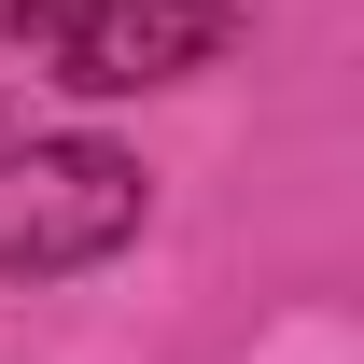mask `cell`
Segmentation results:
<instances>
[{
  "label": "cell",
  "mask_w": 364,
  "mask_h": 364,
  "mask_svg": "<svg viewBox=\"0 0 364 364\" xmlns=\"http://www.w3.org/2000/svg\"><path fill=\"white\" fill-rule=\"evenodd\" d=\"M140 238V154L112 140H28L0 154V280H70Z\"/></svg>",
  "instance_id": "6da1fadb"
},
{
  "label": "cell",
  "mask_w": 364,
  "mask_h": 364,
  "mask_svg": "<svg viewBox=\"0 0 364 364\" xmlns=\"http://www.w3.org/2000/svg\"><path fill=\"white\" fill-rule=\"evenodd\" d=\"M225 43H238V0H98L56 43V85L70 98H154L182 70H210Z\"/></svg>",
  "instance_id": "7a4b0ae2"
},
{
  "label": "cell",
  "mask_w": 364,
  "mask_h": 364,
  "mask_svg": "<svg viewBox=\"0 0 364 364\" xmlns=\"http://www.w3.org/2000/svg\"><path fill=\"white\" fill-rule=\"evenodd\" d=\"M85 14H98V0H0V28H28V43H70Z\"/></svg>",
  "instance_id": "3957f363"
}]
</instances>
